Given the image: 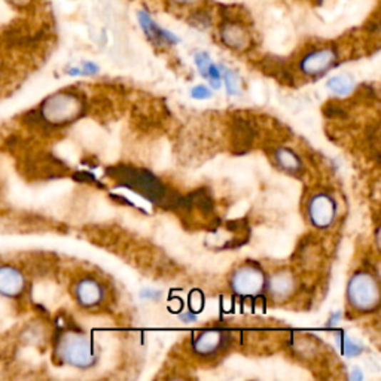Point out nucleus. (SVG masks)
Wrapping results in <instances>:
<instances>
[{
  "instance_id": "7ed1b4c3",
  "label": "nucleus",
  "mask_w": 381,
  "mask_h": 381,
  "mask_svg": "<svg viewBox=\"0 0 381 381\" xmlns=\"http://www.w3.org/2000/svg\"><path fill=\"white\" fill-rule=\"evenodd\" d=\"M56 350L63 362L76 368H88L96 362V353L90 338L79 332L67 331L61 334Z\"/></svg>"
},
{
  "instance_id": "f3484780",
  "label": "nucleus",
  "mask_w": 381,
  "mask_h": 381,
  "mask_svg": "<svg viewBox=\"0 0 381 381\" xmlns=\"http://www.w3.org/2000/svg\"><path fill=\"white\" fill-rule=\"evenodd\" d=\"M194 61H195V66H197V68H198V72H200L204 78H207V71H209V66H210V63H212L209 54H207V53H197V54L194 56Z\"/></svg>"
},
{
  "instance_id": "ddd939ff",
  "label": "nucleus",
  "mask_w": 381,
  "mask_h": 381,
  "mask_svg": "<svg viewBox=\"0 0 381 381\" xmlns=\"http://www.w3.org/2000/svg\"><path fill=\"white\" fill-rule=\"evenodd\" d=\"M268 288L273 297L279 298V300H285L293 290V279L289 273H279L273 277Z\"/></svg>"
},
{
  "instance_id": "2eb2a0df",
  "label": "nucleus",
  "mask_w": 381,
  "mask_h": 381,
  "mask_svg": "<svg viewBox=\"0 0 381 381\" xmlns=\"http://www.w3.org/2000/svg\"><path fill=\"white\" fill-rule=\"evenodd\" d=\"M327 88L338 96H347L353 90V82L347 76H334L329 79Z\"/></svg>"
},
{
  "instance_id": "5701e85b",
  "label": "nucleus",
  "mask_w": 381,
  "mask_h": 381,
  "mask_svg": "<svg viewBox=\"0 0 381 381\" xmlns=\"http://www.w3.org/2000/svg\"><path fill=\"white\" fill-rule=\"evenodd\" d=\"M157 295H160V293L158 292H152V290H145V292H142V297H145V298H153V297H157Z\"/></svg>"
},
{
  "instance_id": "f257e3e1",
  "label": "nucleus",
  "mask_w": 381,
  "mask_h": 381,
  "mask_svg": "<svg viewBox=\"0 0 381 381\" xmlns=\"http://www.w3.org/2000/svg\"><path fill=\"white\" fill-rule=\"evenodd\" d=\"M38 112L45 126H64L82 115L83 101L72 93H57L46 97Z\"/></svg>"
},
{
  "instance_id": "9b49d317",
  "label": "nucleus",
  "mask_w": 381,
  "mask_h": 381,
  "mask_svg": "<svg viewBox=\"0 0 381 381\" xmlns=\"http://www.w3.org/2000/svg\"><path fill=\"white\" fill-rule=\"evenodd\" d=\"M225 341H227V334L220 329H207L195 338L194 349L201 356H212L223 347Z\"/></svg>"
},
{
  "instance_id": "b1692460",
  "label": "nucleus",
  "mask_w": 381,
  "mask_h": 381,
  "mask_svg": "<svg viewBox=\"0 0 381 381\" xmlns=\"http://www.w3.org/2000/svg\"><path fill=\"white\" fill-rule=\"evenodd\" d=\"M67 73L72 75V76H78V75H82V71L79 67H72V68H68Z\"/></svg>"
},
{
  "instance_id": "423d86ee",
  "label": "nucleus",
  "mask_w": 381,
  "mask_h": 381,
  "mask_svg": "<svg viewBox=\"0 0 381 381\" xmlns=\"http://www.w3.org/2000/svg\"><path fill=\"white\" fill-rule=\"evenodd\" d=\"M337 57L338 54L332 46L311 49L310 53H307L301 59L300 68H301V72L307 76H319L327 72L329 68L335 64Z\"/></svg>"
},
{
  "instance_id": "f03ea898",
  "label": "nucleus",
  "mask_w": 381,
  "mask_h": 381,
  "mask_svg": "<svg viewBox=\"0 0 381 381\" xmlns=\"http://www.w3.org/2000/svg\"><path fill=\"white\" fill-rule=\"evenodd\" d=\"M109 176L118 179L123 186L131 188L152 203H160L166 198L164 185L152 173L134 167H115L106 170Z\"/></svg>"
},
{
  "instance_id": "412c9836",
  "label": "nucleus",
  "mask_w": 381,
  "mask_h": 381,
  "mask_svg": "<svg viewBox=\"0 0 381 381\" xmlns=\"http://www.w3.org/2000/svg\"><path fill=\"white\" fill-rule=\"evenodd\" d=\"M167 2L176 8H190L198 5L201 0H167Z\"/></svg>"
},
{
  "instance_id": "20e7f679",
  "label": "nucleus",
  "mask_w": 381,
  "mask_h": 381,
  "mask_svg": "<svg viewBox=\"0 0 381 381\" xmlns=\"http://www.w3.org/2000/svg\"><path fill=\"white\" fill-rule=\"evenodd\" d=\"M349 301L359 311H371L380 303V289L368 273H357L349 283Z\"/></svg>"
},
{
  "instance_id": "9d476101",
  "label": "nucleus",
  "mask_w": 381,
  "mask_h": 381,
  "mask_svg": "<svg viewBox=\"0 0 381 381\" xmlns=\"http://www.w3.org/2000/svg\"><path fill=\"white\" fill-rule=\"evenodd\" d=\"M220 41L234 51H245L250 45V31L238 21H225L219 30Z\"/></svg>"
},
{
  "instance_id": "0eeeda50",
  "label": "nucleus",
  "mask_w": 381,
  "mask_h": 381,
  "mask_svg": "<svg viewBox=\"0 0 381 381\" xmlns=\"http://www.w3.org/2000/svg\"><path fill=\"white\" fill-rule=\"evenodd\" d=\"M26 290L24 273L12 264H0V297L16 300Z\"/></svg>"
},
{
  "instance_id": "a211bd4d",
  "label": "nucleus",
  "mask_w": 381,
  "mask_h": 381,
  "mask_svg": "<svg viewBox=\"0 0 381 381\" xmlns=\"http://www.w3.org/2000/svg\"><path fill=\"white\" fill-rule=\"evenodd\" d=\"M341 347H342V353L345 356H356L362 352V349L356 342H353L349 337H341Z\"/></svg>"
},
{
  "instance_id": "f8f14e48",
  "label": "nucleus",
  "mask_w": 381,
  "mask_h": 381,
  "mask_svg": "<svg viewBox=\"0 0 381 381\" xmlns=\"http://www.w3.org/2000/svg\"><path fill=\"white\" fill-rule=\"evenodd\" d=\"M75 297L82 307H93L101 301L103 289L93 279H82L75 286Z\"/></svg>"
},
{
  "instance_id": "aec40b11",
  "label": "nucleus",
  "mask_w": 381,
  "mask_h": 381,
  "mask_svg": "<svg viewBox=\"0 0 381 381\" xmlns=\"http://www.w3.org/2000/svg\"><path fill=\"white\" fill-rule=\"evenodd\" d=\"M9 5H12L14 8L20 9V11H27L30 9L34 4H36V0H6Z\"/></svg>"
},
{
  "instance_id": "6ab92c4d",
  "label": "nucleus",
  "mask_w": 381,
  "mask_h": 381,
  "mask_svg": "<svg viewBox=\"0 0 381 381\" xmlns=\"http://www.w3.org/2000/svg\"><path fill=\"white\" fill-rule=\"evenodd\" d=\"M190 96H193L197 100H203V98H210L212 93H210L209 88H207V86L197 85V86H194L193 91H190Z\"/></svg>"
},
{
  "instance_id": "39448f33",
  "label": "nucleus",
  "mask_w": 381,
  "mask_h": 381,
  "mask_svg": "<svg viewBox=\"0 0 381 381\" xmlns=\"http://www.w3.org/2000/svg\"><path fill=\"white\" fill-rule=\"evenodd\" d=\"M233 289L235 293L243 297H253L263 292L265 286L264 273L256 265H243L240 267L233 275Z\"/></svg>"
},
{
  "instance_id": "1a4fd4ad",
  "label": "nucleus",
  "mask_w": 381,
  "mask_h": 381,
  "mask_svg": "<svg viewBox=\"0 0 381 381\" xmlns=\"http://www.w3.org/2000/svg\"><path fill=\"white\" fill-rule=\"evenodd\" d=\"M310 219L316 227L326 228L335 219V201L327 194H318L310 201L308 205Z\"/></svg>"
},
{
  "instance_id": "4be33fe9",
  "label": "nucleus",
  "mask_w": 381,
  "mask_h": 381,
  "mask_svg": "<svg viewBox=\"0 0 381 381\" xmlns=\"http://www.w3.org/2000/svg\"><path fill=\"white\" fill-rule=\"evenodd\" d=\"M81 71H82V75H96L98 72V66L91 61H83Z\"/></svg>"
},
{
  "instance_id": "4468645a",
  "label": "nucleus",
  "mask_w": 381,
  "mask_h": 381,
  "mask_svg": "<svg viewBox=\"0 0 381 381\" xmlns=\"http://www.w3.org/2000/svg\"><path fill=\"white\" fill-rule=\"evenodd\" d=\"M275 160L282 168L288 171H297L301 168V163L295 153L289 149H277L275 151Z\"/></svg>"
},
{
  "instance_id": "6e6552de",
  "label": "nucleus",
  "mask_w": 381,
  "mask_h": 381,
  "mask_svg": "<svg viewBox=\"0 0 381 381\" xmlns=\"http://www.w3.org/2000/svg\"><path fill=\"white\" fill-rule=\"evenodd\" d=\"M137 21L146 34V38L155 45H176L181 42L175 33H171L170 30L161 27L157 21H153L152 16L143 9L137 12Z\"/></svg>"
},
{
  "instance_id": "393cba45",
  "label": "nucleus",
  "mask_w": 381,
  "mask_h": 381,
  "mask_svg": "<svg viewBox=\"0 0 381 381\" xmlns=\"http://www.w3.org/2000/svg\"><path fill=\"white\" fill-rule=\"evenodd\" d=\"M353 378H362V375L356 371V368H355V372H353Z\"/></svg>"
},
{
  "instance_id": "dca6fc26",
  "label": "nucleus",
  "mask_w": 381,
  "mask_h": 381,
  "mask_svg": "<svg viewBox=\"0 0 381 381\" xmlns=\"http://www.w3.org/2000/svg\"><path fill=\"white\" fill-rule=\"evenodd\" d=\"M222 78L225 81V85H227L228 94H231V96L238 94V91H240V78H238V75L234 71H231V68H223Z\"/></svg>"
}]
</instances>
